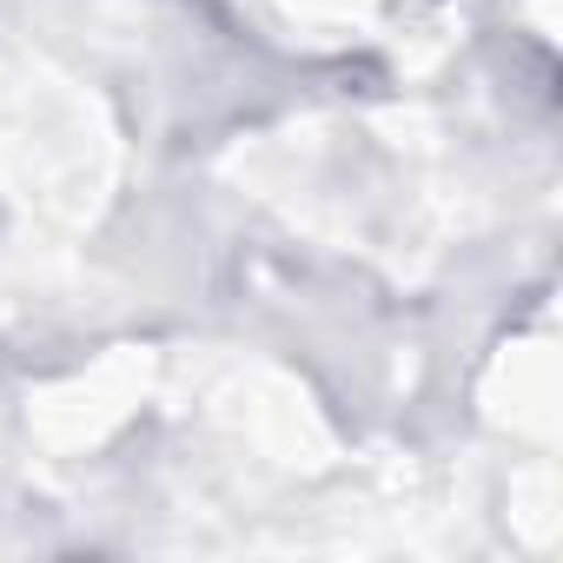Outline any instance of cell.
Masks as SVG:
<instances>
[]
</instances>
